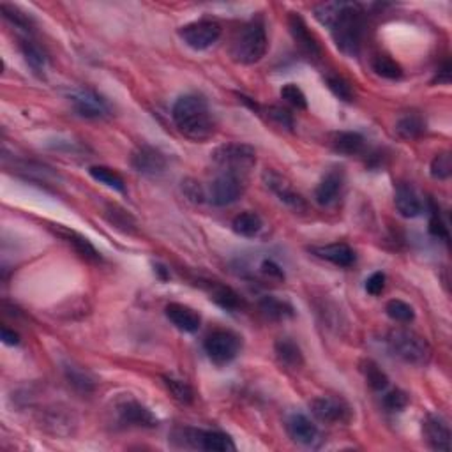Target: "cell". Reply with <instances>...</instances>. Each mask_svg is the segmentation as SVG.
<instances>
[{"instance_id": "1", "label": "cell", "mask_w": 452, "mask_h": 452, "mask_svg": "<svg viewBox=\"0 0 452 452\" xmlns=\"http://www.w3.org/2000/svg\"><path fill=\"white\" fill-rule=\"evenodd\" d=\"M172 117L177 130L193 142H205L216 131L214 115L201 95L186 94L179 98L172 108Z\"/></svg>"}, {"instance_id": "2", "label": "cell", "mask_w": 452, "mask_h": 452, "mask_svg": "<svg viewBox=\"0 0 452 452\" xmlns=\"http://www.w3.org/2000/svg\"><path fill=\"white\" fill-rule=\"evenodd\" d=\"M336 46L348 57L359 53L362 39V11L357 4L340 2L332 23L329 25Z\"/></svg>"}, {"instance_id": "3", "label": "cell", "mask_w": 452, "mask_h": 452, "mask_svg": "<svg viewBox=\"0 0 452 452\" xmlns=\"http://www.w3.org/2000/svg\"><path fill=\"white\" fill-rule=\"evenodd\" d=\"M269 48L266 25L262 20H253L238 32L231 45V57L235 62L244 65L256 64L262 61Z\"/></svg>"}, {"instance_id": "4", "label": "cell", "mask_w": 452, "mask_h": 452, "mask_svg": "<svg viewBox=\"0 0 452 452\" xmlns=\"http://www.w3.org/2000/svg\"><path fill=\"white\" fill-rule=\"evenodd\" d=\"M392 354L411 366H426L431 359V347L421 334L408 329H392L387 336Z\"/></svg>"}, {"instance_id": "5", "label": "cell", "mask_w": 452, "mask_h": 452, "mask_svg": "<svg viewBox=\"0 0 452 452\" xmlns=\"http://www.w3.org/2000/svg\"><path fill=\"white\" fill-rule=\"evenodd\" d=\"M212 161L221 168V172H231L246 177L256 164V152L246 143H225L212 152Z\"/></svg>"}, {"instance_id": "6", "label": "cell", "mask_w": 452, "mask_h": 452, "mask_svg": "<svg viewBox=\"0 0 452 452\" xmlns=\"http://www.w3.org/2000/svg\"><path fill=\"white\" fill-rule=\"evenodd\" d=\"M246 187V177L231 172H221L209 187V201L216 207H226L235 204L242 196Z\"/></svg>"}, {"instance_id": "7", "label": "cell", "mask_w": 452, "mask_h": 452, "mask_svg": "<svg viewBox=\"0 0 452 452\" xmlns=\"http://www.w3.org/2000/svg\"><path fill=\"white\" fill-rule=\"evenodd\" d=\"M179 36L186 46L196 51H204L209 50L221 38V25L214 20H198L184 25L179 31Z\"/></svg>"}, {"instance_id": "8", "label": "cell", "mask_w": 452, "mask_h": 452, "mask_svg": "<svg viewBox=\"0 0 452 452\" xmlns=\"http://www.w3.org/2000/svg\"><path fill=\"white\" fill-rule=\"evenodd\" d=\"M205 352L216 364H228L241 352V337L231 330L218 329L207 336L204 343Z\"/></svg>"}, {"instance_id": "9", "label": "cell", "mask_w": 452, "mask_h": 452, "mask_svg": "<svg viewBox=\"0 0 452 452\" xmlns=\"http://www.w3.org/2000/svg\"><path fill=\"white\" fill-rule=\"evenodd\" d=\"M311 411L315 417L329 424H347L352 421V408L341 398L334 396H322L311 401Z\"/></svg>"}, {"instance_id": "10", "label": "cell", "mask_w": 452, "mask_h": 452, "mask_svg": "<svg viewBox=\"0 0 452 452\" xmlns=\"http://www.w3.org/2000/svg\"><path fill=\"white\" fill-rule=\"evenodd\" d=\"M184 438L187 443L201 451L209 452H233L235 443L226 433L204 431V429H186Z\"/></svg>"}, {"instance_id": "11", "label": "cell", "mask_w": 452, "mask_h": 452, "mask_svg": "<svg viewBox=\"0 0 452 452\" xmlns=\"http://www.w3.org/2000/svg\"><path fill=\"white\" fill-rule=\"evenodd\" d=\"M263 182H266V186L279 198V201L288 205V207L293 209V211L300 212L308 209V204L303 198V194L297 193V191L292 187V184L286 181L283 175H279L278 172L274 170L263 172Z\"/></svg>"}, {"instance_id": "12", "label": "cell", "mask_w": 452, "mask_h": 452, "mask_svg": "<svg viewBox=\"0 0 452 452\" xmlns=\"http://www.w3.org/2000/svg\"><path fill=\"white\" fill-rule=\"evenodd\" d=\"M167 164L168 163L164 154L150 145L138 147L133 152V156H131V167H133L138 174L149 175V177H156V175L164 174Z\"/></svg>"}, {"instance_id": "13", "label": "cell", "mask_w": 452, "mask_h": 452, "mask_svg": "<svg viewBox=\"0 0 452 452\" xmlns=\"http://www.w3.org/2000/svg\"><path fill=\"white\" fill-rule=\"evenodd\" d=\"M71 103L76 113L85 119H103V117L110 115V105L106 103V99H103L94 90L82 89L73 92Z\"/></svg>"}, {"instance_id": "14", "label": "cell", "mask_w": 452, "mask_h": 452, "mask_svg": "<svg viewBox=\"0 0 452 452\" xmlns=\"http://www.w3.org/2000/svg\"><path fill=\"white\" fill-rule=\"evenodd\" d=\"M288 27H290V34H292L293 41H295V45L300 48L303 53H306L308 57H313V58H318L320 55H322V48H320L317 38L311 34L306 21H304V18L300 16L299 13H290Z\"/></svg>"}, {"instance_id": "15", "label": "cell", "mask_w": 452, "mask_h": 452, "mask_svg": "<svg viewBox=\"0 0 452 452\" xmlns=\"http://www.w3.org/2000/svg\"><path fill=\"white\" fill-rule=\"evenodd\" d=\"M119 421L126 426H136V428H156L157 419L152 411L142 403L135 399H127L117 406Z\"/></svg>"}, {"instance_id": "16", "label": "cell", "mask_w": 452, "mask_h": 452, "mask_svg": "<svg viewBox=\"0 0 452 452\" xmlns=\"http://www.w3.org/2000/svg\"><path fill=\"white\" fill-rule=\"evenodd\" d=\"M422 433L428 446L435 451H451V428L447 421L440 415H428L422 426Z\"/></svg>"}, {"instance_id": "17", "label": "cell", "mask_w": 452, "mask_h": 452, "mask_svg": "<svg viewBox=\"0 0 452 452\" xmlns=\"http://www.w3.org/2000/svg\"><path fill=\"white\" fill-rule=\"evenodd\" d=\"M286 429L293 442L300 443V446L313 447L320 440V431L313 421L306 417L304 414H293L286 421Z\"/></svg>"}, {"instance_id": "18", "label": "cell", "mask_w": 452, "mask_h": 452, "mask_svg": "<svg viewBox=\"0 0 452 452\" xmlns=\"http://www.w3.org/2000/svg\"><path fill=\"white\" fill-rule=\"evenodd\" d=\"M164 313H167V318L170 320V322L174 323L179 330H182V332L193 334L200 329V323H201L200 315H198L194 310H191V308L184 306V304H179V303L168 304Z\"/></svg>"}, {"instance_id": "19", "label": "cell", "mask_w": 452, "mask_h": 452, "mask_svg": "<svg viewBox=\"0 0 452 452\" xmlns=\"http://www.w3.org/2000/svg\"><path fill=\"white\" fill-rule=\"evenodd\" d=\"M394 204L403 218H417L422 212L421 198H419L417 191H415L410 184H399V186L396 187Z\"/></svg>"}, {"instance_id": "20", "label": "cell", "mask_w": 452, "mask_h": 452, "mask_svg": "<svg viewBox=\"0 0 452 452\" xmlns=\"http://www.w3.org/2000/svg\"><path fill=\"white\" fill-rule=\"evenodd\" d=\"M311 253L318 256V258L327 260V262L334 263L337 267H352L355 262V251L347 244H327V246H317L311 248Z\"/></svg>"}, {"instance_id": "21", "label": "cell", "mask_w": 452, "mask_h": 452, "mask_svg": "<svg viewBox=\"0 0 452 452\" xmlns=\"http://www.w3.org/2000/svg\"><path fill=\"white\" fill-rule=\"evenodd\" d=\"M341 189H343V174L336 170L329 172L322 179V182L318 184L317 191H315V198H317V201L322 207H330V205L337 201Z\"/></svg>"}, {"instance_id": "22", "label": "cell", "mask_w": 452, "mask_h": 452, "mask_svg": "<svg viewBox=\"0 0 452 452\" xmlns=\"http://www.w3.org/2000/svg\"><path fill=\"white\" fill-rule=\"evenodd\" d=\"M275 359L281 366L288 367V369H299L304 364V355L299 345L290 337H281L275 341L274 345Z\"/></svg>"}, {"instance_id": "23", "label": "cell", "mask_w": 452, "mask_h": 452, "mask_svg": "<svg viewBox=\"0 0 452 452\" xmlns=\"http://www.w3.org/2000/svg\"><path fill=\"white\" fill-rule=\"evenodd\" d=\"M330 147L343 156H359L364 150V138L354 131H340L330 135Z\"/></svg>"}, {"instance_id": "24", "label": "cell", "mask_w": 452, "mask_h": 452, "mask_svg": "<svg viewBox=\"0 0 452 452\" xmlns=\"http://www.w3.org/2000/svg\"><path fill=\"white\" fill-rule=\"evenodd\" d=\"M65 378H68L69 385L75 387V391L82 392V394H90L95 391V380L94 377L83 367L75 366V364H68L64 367Z\"/></svg>"}, {"instance_id": "25", "label": "cell", "mask_w": 452, "mask_h": 452, "mask_svg": "<svg viewBox=\"0 0 452 452\" xmlns=\"http://www.w3.org/2000/svg\"><path fill=\"white\" fill-rule=\"evenodd\" d=\"M61 235L75 248V251L78 253L83 260H87V262H99V260H101V255H99L98 249L90 244L87 237L69 230H62Z\"/></svg>"}, {"instance_id": "26", "label": "cell", "mask_w": 452, "mask_h": 452, "mask_svg": "<svg viewBox=\"0 0 452 452\" xmlns=\"http://www.w3.org/2000/svg\"><path fill=\"white\" fill-rule=\"evenodd\" d=\"M260 310L267 318L274 320V322H281V320L293 317V308L285 300H279L272 295L263 297L260 300Z\"/></svg>"}, {"instance_id": "27", "label": "cell", "mask_w": 452, "mask_h": 452, "mask_svg": "<svg viewBox=\"0 0 452 452\" xmlns=\"http://www.w3.org/2000/svg\"><path fill=\"white\" fill-rule=\"evenodd\" d=\"M426 130V122L421 115L417 113H408V115L401 117V119L396 122V133L399 138L403 140H415L419 138Z\"/></svg>"}, {"instance_id": "28", "label": "cell", "mask_w": 452, "mask_h": 452, "mask_svg": "<svg viewBox=\"0 0 452 452\" xmlns=\"http://www.w3.org/2000/svg\"><path fill=\"white\" fill-rule=\"evenodd\" d=\"M211 299L214 300L218 306H221L223 310L228 311H235L242 306V300L237 292H233L230 286L218 285V283H212L211 285Z\"/></svg>"}, {"instance_id": "29", "label": "cell", "mask_w": 452, "mask_h": 452, "mask_svg": "<svg viewBox=\"0 0 452 452\" xmlns=\"http://www.w3.org/2000/svg\"><path fill=\"white\" fill-rule=\"evenodd\" d=\"M231 226H233V231L237 235H242V237H255V235L260 233L263 223L262 218H260L256 212H242V214H238L237 218L233 219Z\"/></svg>"}, {"instance_id": "30", "label": "cell", "mask_w": 452, "mask_h": 452, "mask_svg": "<svg viewBox=\"0 0 452 452\" xmlns=\"http://www.w3.org/2000/svg\"><path fill=\"white\" fill-rule=\"evenodd\" d=\"M20 48H21V53H23V57H25V62L31 65L32 71L38 73V75H43L46 69V64H48V58H46L45 51H43L41 48L36 45L34 41H31V39H23Z\"/></svg>"}, {"instance_id": "31", "label": "cell", "mask_w": 452, "mask_h": 452, "mask_svg": "<svg viewBox=\"0 0 452 452\" xmlns=\"http://www.w3.org/2000/svg\"><path fill=\"white\" fill-rule=\"evenodd\" d=\"M89 174H90V177L94 179V181H98L99 184H105V186L110 187V189H115V191H119V193H124V191H126V184H124V179L120 177V175L117 174L115 170H112V168L90 167Z\"/></svg>"}, {"instance_id": "32", "label": "cell", "mask_w": 452, "mask_h": 452, "mask_svg": "<svg viewBox=\"0 0 452 452\" xmlns=\"http://www.w3.org/2000/svg\"><path fill=\"white\" fill-rule=\"evenodd\" d=\"M0 13L2 16L9 21L11 25H14L16 28L23 32H31L34 23H32V18L28 14H25L23 11L18 9L16 6H11V4H0Z\"/></svg>"}, {"instance_id": "33", "label": "cell", "mask_w": 452, "mask_h": 452, "mask_svg": "<svg viewBox=\"0 0 452 452\" xmlns=\"http://www.w3.org/2000/svg\"><path fill=\"white\" fill-rule=\"evenodd\" d=\"M105 216L113 226L126 231V233H131V231L136 230V221L133 219V216H131L130 212L124 211V209L117 207V205H108Z\"/></svg>"}, {"instance_id": "34", "label": "cell", "mask_w": 452, "mask_h": 452, "mask_svg": "<svg viewBox=\"0 0 452 452\" xmlns=\"http://www.w3.org/2000/svg\"><path fill=\"white\" fill-rule=\"evenodd\" d=\"M373 71L378 76L387 80H399L403 76V69L394 58L387 57V55H378L373 61Z\"/></svg>"}, {"instance_id": "35", "label": "cell", "mask_w": 452, "mask_h": 452, "mask_svg": "<svg viewBox=\"0 0 452 452\" xmlns=\"http://www.w3.org/2000/svg\"><path fill=\"white\" fill-rule=\"evenodd\" d=\"M163 380H164V385H167V389L170 391V394L174 396V399H177V401L182 403V405H191V403H193L194 391L187 382L177 380V378L174 377H164Z\"/></svg>"}, {"instance_id": "36", "label": "cell", "mask_w": 452, "mask_h": 452, "mask_svg": "<svg viewBox=\"0 0 452 452\" xmlns=\"http://www.w3.org/2000/svg\"><path fill=\"white\" fill-rule=\"evenodd\" d=\"M361 369H362L364 377H366V382L369 384L371 389H374V391H385V389H387V385H389L387 374L382 371V367L378 366L377 362L364 361Z\"/></svg>"}, {"instance_id": "37", "label": "cell", "mask_w": 452, "mask_h": 452, "mask_svg": "<svg viewBox=\"0 0 452 452\" xmlns=\"http://www.w3.org/2000/svg\"><path fill=\"white\" fill-rule=\"evenodd\" d=\"M385 311H387V315L394 320V322L399 323H410L411 320L415 318L414 308H411L410 304H406L405 300L399 299L389 300L387 306H385Z\"/></svg>"}, {"instance_id": "38", "label": "cell", "mask_w": 452, "mask_h": 452, "mask_svg": "<svg viewBox=\"0 0 452 452\" xmlns=\"http://www.w3.org/2000/svg\"><path fill=\"white\" fill-rule=\"evenodd\" d=\"M433 179H438V181H447L452 174V157L449 152L436 154L431 161V167H429Z\"/></svg>"}, {"instance_id": "39", "label": "cell", "mask_w": 452, "mask_h": 452, "mask_svg": "<svg viewBox=\"0 0 452 452\" xmlns=\"http://www.w3.org/2000/svg\"><path fill=\"white\" fill-rule=\"evenodd\" d=\"M25 179H31V181H43V182H50L55 179V174L51 172V168L43 167V164H36V163H23L16 168Z\"/></svg>"}, {"instance_id": "40", "label": "cell", "mask_w": 452, "mask_h": 452, "mask_svg": "<svg viewBox=\"0 0 452 452\" xmlns=\"http://www.w3.org/2000/svg\"><path fill=\"white\" fill-rule=\"evenodd\" d=\"M325 82H327V87H329L330 92H332L337 99L347 101V103H350L352 99H354V90H352V85L345 78H341V76H336V75H329L325 78Z\"/></svg>"}, {"instance_id": "41", "label": "cell", "mask_w": 452, "mask_h": 452, "mask_svg": "<svg viewBox=\"0 0 452 452\" xmlns=\"http://www.w3.org/2000/svg\"><path fill=\"white\" fill-rule=\"evenodd\" d=\"M281 98L285 99L288 105H292L297 110H306L308 108V99L304 95V92L300 90V87H297L295 83H286L281 89Z\"/></svg>"}, {"instance_id": "42", "label": "cell", "mask_w": 452, "mask_h": 452, "mask_svg": "<svg viewBox=\"0 0 452 452\" xmlns=\"http://www.w3.org/2000/svg\"><path fill=\"white\" fill-rule=\"evenodd\" d=\"M431 204V218H429V233L435 235V237L443 238V241H449V228L443 223L442 216H440L438 207L435 205V201L429 200Z\"/></svg>"}, {"instance_id": "43", "label": "cell", "mask_w": 452, "mask_h": 452, "mask_svg": "<svg viewBox=\"0 0 452 452\" xmlns=\"http://www.w3.org/2000/svg\"><path fill=\"white\" fill-rule=\"evenodd\" d=\"M267 117L270 120H274L279 127H285V130L292 131L295 122H293V115L288 112V110L281 108V106H269L267 108Z\"/></svg>"}, {"instance_id": "44", "label": "cell", "mask_w": 452, "mask_h": 452, "mask_svg": "<svg viewBox=\"0 0 452 452\" xmlns=\"http://www.w3.org/2000/svg\"><path fill=\"white\" fill-rule=\"evenodd\" d=\"M384 405L391 411H401L408 405V396L403 391H399V389H396V391H391L385 396Z\"/></svg>"}, {"instance_id": "45", "label": "cell", "mask_w": 452, "mask_h": 452, "mask_svg": "<svg viewBox=\"0 0 452 452\" xmlns=\"http://www.w3.org/2000/svg\"><path fill=\"white\" fill-rule=\"evenodd\" d=\"M385 288V274L384 272H374L367 278L366 281V292L369 295H380Z\"/></svg>"}, {"instance_id": "46", "label": "cell", "mask_w": 452, "mask_h": 452, "mask_svg": "<svg viewBox=\"0 0 452 452\" xmlns=\"http://www.w3.org/2000/svg\"><path fill=\"white\" fill-rule=\"evenodd\" d=\"M182 191H184V194H186V196L193 201H204V198H207L205 196V193H204V189H201L200 184L194 182V181H184Z\"/></svg>"}, {"instance_id": "47", "label": "cell", "mask_w": 452, "mask_h": 452, "mask_svg": "<svg viewBox=\"0 0 452 452\" xmlns=\"http://www.w3.org/2000/svg\"><path fill=\"white\" fill-rule=\"evenodd\" d=\"M262 270H263V274H267L269 278L285 279V272H283V269L278 266V263L272 262V260H266V262L262 263Z\"/></svg>"}, {"instance_id": "48", "label": "cell", "mask_w": 452, "mask_h": 452, "mask_svg": "<svg viewBox=\"0 0 452 452\" xmlns=\"http://www.w3.org/2000/svg\"><path fill=\"white\" fill-rule=\"evenodd\" d=\"M0 336H2L4 343L9 345V347H16V345H20V336H18L14 330L7 329V327H4L2 332H0Z\"/></svg>"}]
</instances>
